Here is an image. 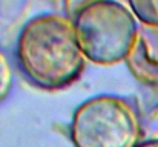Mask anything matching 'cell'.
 <instances>
[{
  "mask_svg": "<svg viewBox=\"0 0 158 147\" xmlns=\"http://www.w3.org/2000/svg\"><path fill=\"white\" fill-rule=\"evenodd\" d=\"M126 66L138 83L158 92V28L140 25L138 40Z\"/></svg>",
  "mask_w": 158,
  "mask_h": 147,
  "instance_id": "cell-4",
  "label": "cell"
},
{
  "mask_svg": "<svg viewBox=\"0 0 158 147\" xmlns=\"http://www.w3.org/2000/svg\"><path fill=\"white\" fill-rule=\"evenodd\" d=\"M138 147H158V140H152V141H144Z\"/></svg>",
  "mask_w": 158,
  "mask_h": 147,
  "instance_id": "cell-8",
  "label": "cell"
},
{
  "mask_svg": "<svg viewBox=\"0 0 158 147\" xmlns=\"http://www.w3.org/2000/svg\"><path fill=\"white\" fill-rule=\"evenodd\" d=\"M14 84V67L6 55V52L0 48V104L8 98Z\"/></svg>",
  "mask_w": 158,
  "mask_h": 147,
  "instance_id": "cell-6",
  "label": "cell"
},
{
  "mask_svg": "<svg viewBox=\"0 0 158 147\" xmlns=\"http://www.w3.org/2000/svg\"><path fill=\"white\" fill-rule=\"evenodd\" d=\"M15 60L23 78L43 91L71 86L88 61L72 18L52 12L35 15L23 25L15 43Z\"/></svg>",
  "mask_w": 158,
  "mask_h": 147,
  "instance_id": "cell-1",
  "label": "cell"
},
{
  "mask_svg": "<svg viewBox=\"0 0 158 147\" xmlns=\"http://www.w3.org/2000/svg\"><path fill=\"white\" fill-rule=\"evenodd\" d=\"M78 45L88 61L100 66L126 63L135 48L140 22L126 2L100 0L72 17Z\"/></svg>",
  "mask_w": 158,
  "mask_h": 147,
  "instance_id": "cell-2",
  "label": "cell"
},
{
  "mask_svg": "<svg viewBox=\"0 0 158 147\" xmlns=\"http://www.w3.org/2000/svg\"><path fill=\"white\" fill-rule=\"evenodd\" d=\"M69 135L74 147H138L143 138L140 112L126 97L95 95L74 110Z\"/></svg>",
  "mask_w": 158,
  "mask_h": 147,
  "instance_id": "cell-3",
  "label": "cell"
},
{
  "mask_svg": "<svg viewBox=\"0 0 158 147\" xmlns=\"http://www.w3.org/2000/svg\"><path fill=\"white\" fill-rule=\"evenodd\" d=\"M94 2H100V0H64L63 2V6H64V12L68 17H74L77 11H80L81 8H85L86 5H91ZM124 2V0H121Z\"/></svg>",
  "mask_w": 158,
  "mask_h": 147,
  "instance_id": "cell-7",
  "label": "cell"
},
{
  "mask_svg": "<svg viewBox=\"0 0 158 147\" xmlns=\"http://www.w3.org/2000/svg\"><path fill=\"white\" fill-rule=\"evenodd\" d=\"M140 25L158 28V0H126Z\"/></svg>",
  "mask_w": 158,
  "mask_h": 147,
  "instance_id": "cell-5",
  "label": "cell"
}]
</instances>
